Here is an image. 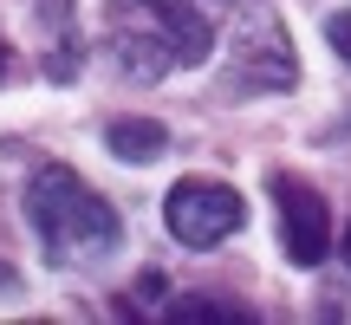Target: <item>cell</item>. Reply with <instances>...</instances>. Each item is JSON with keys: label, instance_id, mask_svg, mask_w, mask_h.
Masks as SVG:
<instances>
[{"label": "cell", "instance_id": "cell-1", "mask_svg": "<svg viewBox=\"0 0 351 325\" xmlns=\"http://www.w3.org/2000/svg\"><path fill=\"white\" fill-rule=\"evenodd\" d=\"M111 59L130 78H169L215 52V7L208 0H104Z\"/></svg>", "mask_w": 351, "mask_h": 325}, {"label": "cell", "instance_id": "cell-4", "mask_svg": "<svg viewBox=\"0 0 351 325\" xmlns=\"http://www.w3.org/2000/svg\"><path fill=\"white\" fill-rule=\"evenodd\" d=\"M234 78L247 91H293L300 85V59H293V39H287V26H280L274 7H254L247 20H241Z\"/></svg>", "mask_w": 351, "mask_h": 325}, {"label": "cell", "instance_id": "cell-2", "mask_svg": "<svg viewBox=\"0 0 351 325\" xmlns=\"http://www.w3.org/2000/svg\"><path fill=\"white\" fill-rule=\"evenodd\" d=\"M26 228H33L39 254L52 267H98L124 248V221L117 208L65 162H46V169L26 182Z\"/></svg>", "mask_w": 351, "mask_h": 325}, {"label": "cell", "instance_id": "cell-3", "mask_svg": "<svg viewBox=\"0 0 351 325\" xmlns=\"http://www.w3.org/2000/svg\"><path fill=\"white\" fill-rule=\"evenodd\" d=\"M163 221H169V234L182 241V248L202 254V248H221L228 234H241V221H247V202H241V189H228V182L189 176V182L169 189Z\"/></svg>", "mask_w": 351, "mask_h": 325}, {"label": "cell", "instance_id": "cell-9", "mask_svg": "<svg viewBox=\"0 0 351 325\" xmlns=\"http://www.w3.org/2000/svg\"><path fill=\"white\" fill-rule=\"evenodd\" d=\"M0 300H20V274H13L7 261H0Z\"/></svg>", "mask_w": 351, "mask_h": 325}, {"label": "cell", "instance_id": "cell-5", "mask_svg": "<svg viewBox=\"0 0 351 325\" xmlns=\"http://www.w3.org/2000/svg\"><path fill=\"white\" fill-rule=\"evenodd\" d=\"M274 202H280V248L293 267H319L332 254V208L313 182L300 176H274Z\"/></svg>", "mask_w": 351, "mask_h": 325}, {"label": "cell", "instance_id": "cell-12", "mask_svg": "<svg viewBox=\"0 0 351 325\" xmlns=\"http://www.w3.org/2000/svg\"><path fill=\"white\" fill-rule=\"evenodd\" d=\"M208 7H215V13H221V7H234V0H208Z\"/></svg>", "mask_w": 351, "mask_h": 325}, {"label": "cell", "instance_id": "cell-6", "mask_svg": "<svg viewBox=\"0 0 351 325\" xmlns=\"http://www.w3.org/2000/svg\"><path fill=\"white\" fill-rule=\"evenodd\" d=\"M104 143H111V156H124V162H156L169 150V130L156 124V117H111Z\"/></svg>", "mask_w": 351, "mask_h": 325}, {"label": "cell", "instance_id": "cell-8", "mask_svg": "<svg viewBox=\"0 0 351 325\" xmlns=\"http://www.w3.org/2000/svg\"><path fill=\"white\" fill-rule=\"evenodd\" d=\"M326 39L339 46V59L351 65V13H332V20H326Z\"/></svg>", "mask_w": 351, "mask_h": 325}, {"label": "cell", "instance_id": "cell-7", "mask_svg": "<svg viewBox=\"0 0 351 325\" xmlns=\"http://www.w3.org/2000/svg\"><path fill=\"white\" fill-rule=\"evenodd\" d=\"M169 319H247V306H228V300H176Z\"/></svg>", "mask_w": 351, "mask_h": 325}, {"label": "cell", "instance_id": "cell-10", "mask_svg": "<svg viewBox=\"0 0 351 325\" xmlns=\"http://www.w3.org/2000/svg\"><path fill=\"white\" fill-rule=\"evenodd\" d=\"M7 65H13V52H7V33H0V78H7Z\"/></svg>", "mask_w": 351, "mask_h": 325}, {"label": "cell", "instance_id": "cell-11", "mask_svg": "<svg viewBox=\"0 0 351 325\" xmlns=\"http://www.w3.org/2000/svg\"><path fill=\"white\" fill-rule=\"evenodd\" d=\"M345 267H351V228H345Z\"/></svg>", "mask_w": 351, "mask_h": 325}]
</instances>
